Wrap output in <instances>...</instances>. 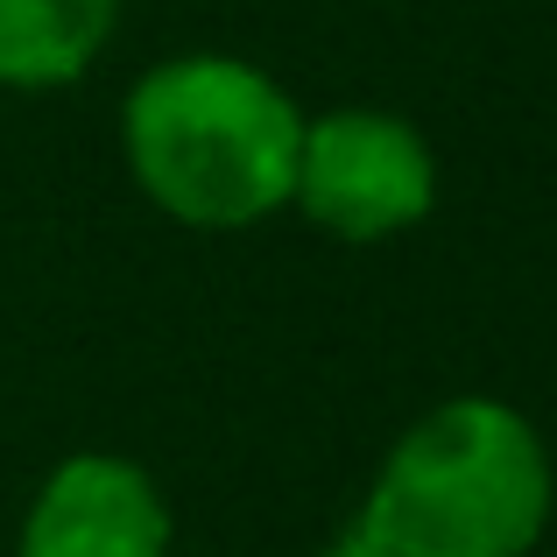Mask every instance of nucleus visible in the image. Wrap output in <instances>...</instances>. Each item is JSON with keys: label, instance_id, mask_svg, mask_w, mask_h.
Returning <instances> with one entry per match:
<instances>
[{"label": "nucleus", "instance_id": "f257e3e1", "mask_svg": "<svg viewBox=\"0 0 557 557\" xmlns=\"http://www.w3.org/2000/svg\"><path fill=\"white\" fill-rule=\"evenodd\" d=\"M127 170L170 219L233 233L289 205L304 113L240 57H170L127 92Z\"/></svg>", "mask_w": 557, "mask_h": 557}, {"label": "nucleus", "instance_id": "f03ea898", "mask_svg": "<svg viewBox=\"0 0 557 557\" xmlns=\"http://www.w3.org/2000/svg\"><path fill=\"white\" fill-rule=\"evenodd\" d=\"M550 522V451L522 409L451 395L381 459L360 530L395 557H530Z\"/></svg>", "mask_w": 557, "mask_h": 557}, {"label": "nucleus", "instance_id": "7ed1b4c3", "mask_svg": "<svg viewBox=\"0 0 557 557\" xmlns=\"http://www.w3.org/2000/svg\"><path fill=\"white\" fill-rule=\"evenodd\" d=\"M289 198L339 240H388L409 233L437 198V156L409 121L374 107H339L304 121Z\"/></svg>", "mask_w": 557, "mask_h": 557}, {"label": "nucleus", "instance_id": "20e7f679", "mask_svg": "<svg viewBox=\"0 0 557 557\" xmlns=\"http://www.w3.org/2000/svg\"><path fill=\"white\" fill-rule=\"evenodd\" d=\"M14 557H170V508L135 459L78 451L28 502Z\"/></svg>", "mask_w": 557, "mask_h": 557}, {"label": "nucleus", "instance_id": "39448f33", "mask_svg": "<svg viewBox=\"0 0 557 557\" xmlns=\"http://www.w3.org/2000/svg\"><path fill=\"white\" fill-rule=\"evenodd\" d=\"M121 0H0V85H71L107 50Z\"/></svg>", "mask_w": 557, "mask_h": 557}, {"label": "nucleus", "instance_id": "423d86ee", "mask_svg": "<svg viewBox=\"0 0 557 557\" xmlns=\"http://www.w3.org/2000/svg\"><path fill=\"white\" fill-rule=\"evenodd\" d=\"M325 557H395V550H381L368 530H354V536H339V544H332Z\"/></svg>", "mask_w": 557, "mask_h": 557}]
</instances>
